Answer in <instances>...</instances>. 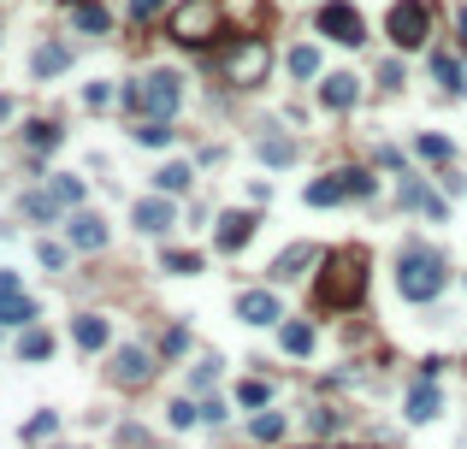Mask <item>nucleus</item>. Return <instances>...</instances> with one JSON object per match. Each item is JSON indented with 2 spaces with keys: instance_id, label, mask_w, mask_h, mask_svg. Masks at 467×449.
<instances>
[{
  "instance_id": "obj_32",
  "label": "nucleus",
  "mask_w": 467,
  "mask_h": 449,
  "mask_svg": "<svg viewBox=\"0 0 467 449\" xmlns=\"http://www.w3.org/2000/svg\"><path fill=\"white\" fill-rule=\"evenodd\" d=\"M284 349H290V355H308L313 349V325L290 320V325H284Z\"/></svg>"
},
{
  "instance_id": "obj_8",
  "label": "nucleus",
  "mask_w": 467,
  "mask_h": 449,
  "mask_svg": "<svg viewBox=\"0 0 467 449\" xmlns=\"http://www.w3.org/2000/svg\"><path fill=\"white\" fill-rule=\"evenodd\" d=\"M130 219H137V231H148V237H166L178 213H172V201H166V196H142L137 207H130Z\"/></svg>"
},
{
  "instance_id": "obj_13",
  "label": "nucleus",
  "mask_w": 467,
  "mask_h": 449,
  "mask_svg": "<svg viewBox=\"0 0 467 449\" xmlns=\"http://www.w3.org/2000/svg\"><path fill=\"white\" fill-rule=\"evenodd\" d=\"M71 24L84 30V36H107V30H113V13H107L101 0H71Z\"/></svg>"
},
{
  "instance_id": "obj_14",
  "label": "nucleus",
  "mask_w": 467,
  "mask_h": 449,
  "mask_svg": "<svg viewBox=\"0 0 467 449\" xmlns=\"http://www.w3.org/2000/svg\"><path fill=\"white\" fill-rule=\"evenodd\" d=\"M30 320H36V302L18 284H0V325H30Z\"/></svg>"
},
{
  "instance_id": "obj_15",
  "label": "nucleus",
  "mask_w": 467,
  "mask_h": 449,
  "mask_svg": "<svg viewBox=\"0 0 467 449\" xmlns=\"http://www.w3.org/2000/svg\"><path fill=\"white\" fill-rule=\"evenodd\" d=\"M148 373H154L148 349H119V355H113V379H119V384H142Z\"/></svg>"
},
{
  "instance_id": "obj_23",
  "label": "nucleus",
  "mask_w": 467,
  "mask_h": 449,
  "mask_svg": "<svg viewBox=\"0 0 467 449\" xmlns=\"http://www.w3.org/2000/svg\"><path fill=\"white\" fill-rule=\"evenodd\" d=\"M313 260H320V249H313V242H296V249H284L278 260H272V272H278V278H296V272L313 267Z\"/></svg>"
},
{
  "instance_id": "obj_30",
  "label": "nucleus",
  "mask_w": 467,
  "mask_h": 449,
  "mask_svg": "<svg viewBox=\"0 0 467 449\" xmlns=\"http://www.w3.org/2000/svg\"><path fill=\"white\" fill-rule=\"evenodd\" d=\"M414 154H420V160H432V166H450V154H455V148H450L444 136H426V130H420V142H414Z\"/></svg>"
},
{
  "instance_id": "obj_1",
  "label": "nucleus",
  "mask_w": 467,
  "mask_h": 449,
  "mask_svg": "<svg viewBox=\"0 0 467 449\" xmlns=\"http://www.w3.org/2000/svg\"><path fill=\"white\" fill-rule=\"evenodd\" d=\"M361 290H367V254L361 249H338L326 260V278H320L313 302H320V308H355Z\"/></svg>"
},
{
  "instance_id": "obj_44",
  "label": "nucleus",
  "mask_w": 467,
  "mask_h": 449,
  "mask_svg": "<svg viewBox=\"0 0 467 449\" xmlns=\"http://www.w3.org/2000/svg\"><path fill=\"white\" fill-rule=\"evenodd\" d=\"M184 343H189V337L178 331V325H172V331H166V343H160V355H184Z\"/></svg>"
},
{
  "instance_id": "obj_43",
  "label": "nucleus",
  "mask_w": 467,
  "mask_h": 449,
  "mask_svg": "<svg viewBox=\"0 0 467 449\" xmlns=\"http://www.w3.org/2000/svg\"><path fill=\"white\" fill-rule=\"evenodd\" d=\"M213 379H219V361H201L196 366V391H213Z\"/></svg>"
},
{
  "instance_id": "obj_25",
  "label": "nucleus",
  "mask_w": 467,
  "mask_h": 449,
  "mask_svg": "<svg viewBox=\"0 0 467 449\" xmlns=\"http://www.w3.org/2000/svg\"><path fill=\"white\" fill-rule=\"evenodd\" d=\"M130 136H137L142 148H166V142H172V119H137Z\"/></svg>"
},
{
  "instance_id": "obj_45",
  "label": "nucleus",
  "mask_w": 467,
  "mask_h": 449,
  "mask_svg": "<svg viewBox=\"0 0 467 449\" xmlns=\"http://www.w3.org/2000/svg\"><path fill=\"white\" fill-rule=\"evenodd\" d=\"M6 119H13V101H6V95H0V125H6Z\"/></svg>"
},
{
  "instance_id": "obj_22",
  "label": "nucleus",
  "mask_w": 467,
  "mask_h": 449,
  "mask_svg": "<svg viewBox=\"0 0 467 449\" xmlns=\"http://www.w3.org/2000/svg\"><path fill=\"white\" fill-rule=\"evenodd\" d=\"M154 183H160V196H184L189 183H196V166L172 160V166H160V172H154Z\"/></svg>"
},
{
  "instance_id": "obj_38",
  "label": "nucleus",
  "mask_w": 467,
  "mask_h": 449,
  "mask_svg": "<svg viewBox=\"0 0 467 449\" xmlns=\"http://www.w3.org/2000/svg\"><path fill=\"white\" fill-rule=\"evenodd\" d=\"M166 0H130V24H154Z\"/></svg>"
},
{
  "instance_id": "obj_37",
  "label": "nucleus",
  "mask_w": 467,
  "mask_h": 449,
  "mask_svg": "<svg viewBox=\"0 0 467 449\" xmlns=\"http://www.w3.org/2000/svg\"><path fill=\"white\" fill-rule=\"evenodd\" d=\"M54 432H59V420H54V414H36V420L24 426V437H30V444H42V437H54Z\"/></svg>"
},
{
  "instance_id": "obj_2",
  "label": "nucleus",
  "mask_w": 467,
  "mask_h": 449,
  "mask_svg": "<svg viewBox=\"0 0 467 449\" xmlns=\"http://www.w3.org/2000/svg\"><path fill=\"white\" fill-rule=\"evenodd\" d=\"M125 107L137 112V119H172V112L184 107V77H178V71H148V77H142V84H130L125 89Z\"/></svg>"
},
{
  "instance_id": "obj_29",
  "label": "nucleus",
  "mask_w": 467,
  "mask_h": 449,
  "mask_svg": "<svg viewBox=\"0 0 467 449\" xmlns=\"http://www.w3.org/2000/svg\"><path fill=\"white\" fill-rule=\"evenodd\" d=\"M260 160H267V166H290V160H296V142H284V136H260Z\"/></svg>"
},
{
  "instance_id": "obj_39",
  "label": "nucleus",
  "mask_w": 467,
  "mask_h": 449,
  "mask_svg": "<svg viewBox=\"0 0 467 449\" xmlns=\"http://www.w3.org/2000/svg\"><path fill=\"white\" fill-rule=\"evenodd\" d=\"M196 420H201V408L189 402V396H184V402H172V426H178V432H184V426H196Z\"/></svg>"
},
{
  "instance_id": "obj_27",
  "label": "nucleus",
  "mask_w": 467,
  "mask_h": 449,
  "mask_svg": "<svg viewBox=\"0 0 467 449\" xmlns=\"http://www.w3.org/2000/svg\"><path fill=\"white\" fill-rule=\"evenodd\" d=\"M59 136H66V130H59L54 119H36V125H24V142L36 148V154H42V148H59Z\"/></svg>"
},
{
  "instance_id": "obj_31",
  "label": "nucleus",
  "mask_w": 467,
  "mask_h": 449,
  "mask_svg": "<svg viewBox=\"0 0 467 449\" xmlns=\"http://www.w3.org/2000/svg\"><path fill=\"white\" fill-rule=\"evenodd\" d=\"M166 272H178V278H196V272H201V254H196V249H166Z\"/></svg>"
},
{
  "instance_id": "obj_40",
  "label": "nucleus",
  "mask_w": 467,
  "mask_h": 449,
  "mask_svg": "<svg viewBox=\"0 0 467 449\" xmlns=\"http://www.w3.org/2000/svg\"><path fill=\"white\" fill-rule=\"evenodd\" d=\"M36 260H42L48 272H59V267H66V249H59V242H42V249H36Z\"/></svg>"
},
{
  "instance_id": "obj_28",
  "label": "nucleus",
  "mask_w": 467,
  "mask_h": 449,
  "mask_svg": "<svg viewBox=\"0 0 467 449\" xmlns=\"http://www.w3.org/2000/svg\"><path fill=\"white\" fill-rule=\"evenodd\" d=\"M284 66H290V77H320V48H290V59H284Z\"/></svg>"
},
{
  "instance_id": "obj_10",
  "label": "nucleus",
  "mask_w": 467,
  "mask_h": 449,
  "mask_svg": "<svg viewBox=\"0 0 467 449\" xmlns=\"http://www.w3.org/2000/svg\"><path fill=\"white\" fill-rule=\"evenodd\" d=\"M237 320L242 325H272L278 320V295L272 290H242L237 295Z\"/></svg>"
},
{
  "instance_id": "obj_34",
  "label": "nucleus",
  "mask_w": 467,
  "mask_h": 449,
  "mask_svg": "<svg viewBox=\"0 0 467 449\" xmlns=\"http://www.w3.org/2000/svg\"><path fill=\"white\" fill-rule=\"evenodd\" d=\"M54 196L66 201V207H77V201H84V178H71V172H59V178H54Z\"/></svg>"
},
{
  "instance_id": "obj_21",
  "label": "nucleus",
  "mask_w": 467,
  "mask_h": 449,
  "mask_svg": "<svg viewBox=\"0 0 467 449\" xmlns=\"http://www.w3.org/2000/svg\"><path fill=\"white\" fill-rule=\"evenodd\" d=\"M432 71H438V84L450 89V95H467V71H462V59H455V54H444V48H438V54H432Z\"/></svg>"
},
{
  "instance_id": "obj_33",
  "label": "nucleus",
  "mask_w": 467,
  "mask_h": 449,
  "mask_svg": "<svg viewBox=\"0 0 467 449\" xmlns=\"http://www.w3.org/2000/svg\"><path fill=\"white\" fill-rule=\"evenodd\" d=\"M18 355H24V361H48V355H54V337H48V331H24Z\"/></svg>"
},
{
  "instance_id": "obj_46",
  "label": "nucleus",
  "mask_w": 467,
  "mask_h": 449,
  "mask_svg": "<svg viewBox=\"0 0 467 449\" xmlns=\"http://www.w3.org/2000/svg\"><path fill=\"white\" fill-rule=\"evenodd\" d=\"M462 48H467V13H462Z\"/></svg>"
},
{
  "instance_id": "obj_6",
  "label": "nucleus",
  "mask_w": 467,
  "mask_h": 449,
  "mask_svg": "<svg viewBox=\"0 0 467 449\" xmlns=\"http://www.w3.org/2000/svg\"><path fill=\"white\" fill-rule=\"evenodd\" d=\"M267 66H272V54H267V42H260V36H242V42L225 54V77H231L237 89L267 84Z\"/></svg>"
},
{
  "instance_id": "obj_12",
  "label": "nucleus",
  "mask_w": 467,
  "mask_h": 449,
  "mask_svg": "<svg viewBox=\"0 0 467 449\" xmlns=\"http://www.w3.org/2000/svg\"><path fill=\"white\" fill-rule=\"evenodd\" d=\"M402 207H409V213H426V219H450V201H438V196H432V189H426V183H402Z\"/></svg>"
},
{
  "instance_id": "obj_17",
  "label": "nucleus",
  "mask_w": 467,
  "mask_h": 449,
  "mask_svg": "<svg viewBox=\"0 0 467 449\" xmlns=\"http://www.w3.org/2000/svg\"><path fill=\"white\" fill-rule=\"evenodd\" d=\"M338 201H349V189H343V172H326V178L308 183V207H338Z\"/></svg>"
},
{
  "instance_id": "obj_11",
  "label": "nucleus",
  "mask_w": 467,
  "mask_h": 449,
  "mask_svg": "<svg viewBox=\"0 0 467 449\" xmlns=\"http://www.w3.org/2000/svg\"><path fill=\"white\" fill-rule=\"evenodd\" d=\"M249 237H255V213H225V219H219V231H213V242H219L225 254H237Z\"/></svg>"
},
{
  "instance_id": "obj_26",
  "label": "nucleus",
  "mask_w": 467,
  "mask_h": 449,
  "mask_svg": "<svg viewBox=\"0 0 467 449\" xmlns=\"http://www.w3.org/2000/svg\"><path fill=\"white\" fill-rule=\"evenodd\" d=\"M219 6H225V18H237V30H255L267 13V0H219Z\"/></svg>"
},
{
  "instance_id": "obj_7",
  "label": "nucleus",
  "mask_w": 467,
  "mask_h": 449,
  "mask_svg": "<svg viewBox=\"0 0 467 449\" xmlns=\"http://www.w3.org/2000/svg\"><path fill=\"white\" fill-rule=\"evenodd\" d=\"M320 36H331L343 48H361L367 42V24H361V13H355L349 0H331V6H320Z\"/></svg>"
},
{
  "instance_id": "obj_3",
  "label": "nucleus",
  "mask_w": 467,
  "mask_h": 449,
  "mask_svg": "<svg viewBox=\"0 0 467 449\" xmlns=\"http://www.w3.org/2000/svg\"><path fill=\"white\" fill-rule=\"evenodd\" d=\"M225 36V6L219 0H184L172 13V42L178 48H213Z\"/></svg>"
},
{
  "instance_id": "obj_42",
  "label": "nucleus",
  "mask_w": 467,
  "mask_h": 449,
  "mask_svg": "<svg viewBox=\"0 0 467 449\" xmlns=\"http://www.w3.org/2000/svg\"><path fill=\"white\" fill-rule=\"evenodd\" d=\"M379 84L384 89H402V66H397V59H384V66H379Z\"/></svg>"
},
{
  "instance_id": "obj_19",
  "label": "nucleus",
  "mask_w": 467,
  "mask_h": 449,
  "mask_svg": "<svg viewBox=\"0 0 467 449\" xmlns=\"http://www.w3.org/2000/svg\"><path fill=\"white\" fill-rule=\"evenodd\" d=\"M71 242H77V249H107V224H101V213H77V219H71Z\"/></svg>"
},
{
  "instance_id": "obj_4",
  "label": "nucleus",
  "mask_w": 467,
  "mask_h": 449,
  "mask_svg": "<svg viewBox=\"0 0 467 449\" xmlns=\"http://www.w3.org/2000/svg\"><path fill=\"white\" fill-rule=\"evenodd\" d=\"M397 290L409 295V302H432V295L444 290V254L432 249H402V267H397Z\"/></svg>"
},
{
  "instance_id": "obj_36",
  "label": "nucleus",
  "mask_w": 467,
  "mask_h": 449,
  "mask_svg": "<svg viewBox=\"0 0 467 449\" xmlns=\"http://www.w3.org/2000/svg\"><path fill=\"white\" fill-rule=\"evenodd\" d=\"M255 437H260V444H278V437H284V414H260V420H255Z\"/></svg>"
},
{
  "instance_id": "obj_16",
  "label": "nucleus",
  "mask_w": 467,
  "mask_h": 449,
  "mask_svg": "<svg viewBox=\"0 0 467 449\" xmlns=\"http://www.w3.org/2000/svg\"><path fill=\"white\" fill-rule=\"evenodd\" d=\"M71 337H77V349H107V320H101V313H77V320H71Z\"/></svg>"
},
{
  "instance_id": "obj_18",
  "label": "nucleus",
  "mask_w": 467,
  "mask_h": 449,
  "mask_svg": "<svg viewBox=\"0 0 467 449\" xmlns=\"http://www.w3.org/2000/svg\"><path fill=\"white\" fill-rule=\"evenodd\" d=\"M438 414H444V396L432 391V384H414L409 391V420L426 426V420H438Z\"/></svg>"
},
{
  "instance_id": "obj_24",
  "label": "nucleus",
  "mask_w": 467,
  "mask_h": 449,
  "mask_svg": "<svg viewBox=\"0 0 467 449\" xmlns=\"http://www.w3.org/2000/svg\"><path fill=\"white\" fill-rule=\"evenodd\" d=\"M59 207H66V201H59L54 189H36V196H24V219H36V224H54Z\"/></svg>"
},
{
  "instance_id": "obj_9",
  "label": "nucleus",
  "mask_w": 467,
  "mask_h": 449,
  "mask_svg": "<svg viewBox=\"0 0 467 449\" xmlns=\"http://www.w3.org/2000/svg\"><path fill=\"white\" fill-rule=\"evenodd\" d=\"M320 101H326L331 112H349L355 101H361V77H355V71H331V77H320Z\"/></svg>"
},
{
  "instance_id": "obj_5",
  "label": "nucleus",
  "mask_w": 467,
  "mask_h": 449,
  "mask_svg": "<svg viewBox=\"0 0 467 449\" xmlns=\"http://www.w3.org/2000/svg\"><path fill=\"white\" fill-rule=\"evenodd\" d=\"M384 36H391L402 54L426 48V36H432V6H426V0H397V6L384 13Z\"/></svg>"
},
{
  "instance_id": "obj_41",
  "label": "nucleus",
  "mask_w": 467,
  "mask_h": 449,
  "mask_svg": "<svg viewBox=\"0 0 467 449\" xmlns=\"http://www.w3.org/2000/svg\"><path fill=\"white\" fill-rule=\"evenodd\" d=\"M107 101H113V89H107V84H89V89H84V107H89V112H101Z\"/></svg>"
},
{
  "instance_id": "obj_20",
  "label": "nucleus",
  "mask_w": 467,
  "mask_h": 449,
  "mask_svg": "<svg viewBox=\"0 0 467 449\" xmlns=\"http://www.w3.org/2000/svg\"><path fill=\"white\" fill-rule=\"evenodd\" d=\"M66 66H71V48H59V42H42V48H36V59H30L36 77H59Z\"/></svg>"
},
{
  "instance_id": "obj_35",
  "label": "nucleus",
  "mask_w": 467,
  "mask_h": 449,
  "mask_svg": "<svg viewBox=\"0 0 467 449\" xmlns=\"http://www.w3.org/2000/svg\"><path fill=\"white\" fill-rule=\"evenodd\" d=\"M267 396H272V391H267L260 379H242V384H237V402H242V408H267Z\"/></svg>"
}]
</instances>
